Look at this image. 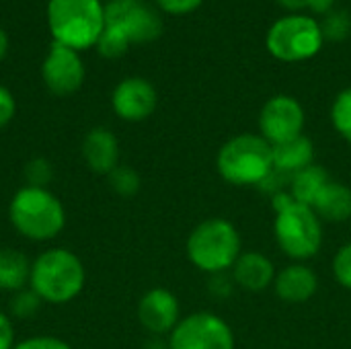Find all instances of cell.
Wrapping results in <instances>:
<instances>
[{"instance_id":"cell-5","label":"cell","mask_w":351,"mask_h":349,"mask_svg":"<svg viewBox=\"0 0 351 349\" xmlns=\"http://www.w3.org/2000/svg\"><path fill=\"white\" fill-rule=\"evenodd\" d=\"M216 169L230 185H261L274 171L271 144L255 134L234 136L220 148Z\"/></svg>"},{"instance_id":"cell-7","label":"cell","mask_w":351,"mask_h":349,"mask_svg":"<svg viewBox=\"0 0 351 349\" xmlns=\"http://www.w3.org/2000/svg\"><path fill=\"white\" fill-rule=\"evenodd\" d=\"M323 39L321 25L313 16L288 14L269 27L265 45L282 62H302L319 53Z\"/></svg>"},{"instance_id":"cell-11","label":"cell","mask_w":351,"mask_h":349,"mask_svg":"<svg viewBox=\"0 0 351 349\" xmlns=\"http://www.w3.org/2000/svg\"><path fill=\"white\" fill-rule=\"evenodd\" d=\"M41 76H43L45 86L51 93L72 95L84 82V64L78 58L76 49L53 41V45L49 47V51L43 60Z\"/></svg>"},{"instance_id":"cell-30","label":"cell","mask_w":351,"mask_h":349,"mask_svg":"<svg viewBox=\"0 0 351 349\" xmlns=\"http://www.w3.org/2000/svg\"><path fill=\"white\" fill-rule=\"evenodd\" d=\"M204 0H158L160 8L171 14H187L193 12Z\"/></svg>"},{"instance_id":"cell-9","label":"cell","mask_w":351,"mask_h":349,"mask_svg":"<svg viewBox=\"0 0 351 349\" xmlns=\"http://www.w3.org/2000/svg\"><path fill=\"white\" fill-rule=\"evenodd\" d=\"M105 25L119 29L132 43H148L162 31L160 16L140 0H111L105 6Z\"/></svg>"},{"instance_id":"cell-26","label":"cell","mask_w":351,"mask_h":349,"mask_svg":"<svg viewBox=\"0 0 351 349\" xmlns=\"http://www.w3.org/2000/svg\"><path fill=\"white\" fill-rule=\"evenodd\" d=\"M23 175H25L27 185H31V187H45L47 189V185L53 179V167H51V163L47 158H33V160H29L25 165Z\"/></svg>"},{"instance_id":"cell-14","label":"cell","mask_w":351,"mask_h":349,"mask_svg":"<svg viewBox=\"0 0 351 349\" xmlns=\"http://www.w3.org/2000/svg\"><path fill=\"white\" fill-rule=\"evenodd\" d=\"M82 158L97 175H109L119 165V142L107 128H93L82 140Z\"/></svg>"},{"instance_id":"cell-29","label":"cell","mask_w":351,"mask_h":349,"mask_svg":"<svg viewBox=\"0 0 351 349\" xmlns=\"http://www.w3.org/2000/svg\"><path fill=\"white\" fill-rule=\"evenodd\" d=\"M14 111H16V103H14L12 93L0 86V130L10 123V119L14 117Z\"/></svg>"},{"instance_id":"cell-27","label":"cell","mask_w":351,"mask_h":349,"mask_svg":"<svg viewBox=\"0 0 351 349\" xmlns=\"http://www.w3.org/2000/svg\"><path fill=\"white\" fill-rule=\"evenodd\" d=\"M333 276L343 288L351 290V243L343 245L333 257Z\"/></svg>"},{"instance_id":"cell-6","label":"cell","mask_w":351,"mask_h":349,"mask_svg":"<svg viewBox=\"0 0 351 349\" xmlns=\"http://www.w3.org/2000/svg\"><path fill=\"white\" fill-rule=\"evenodd\" d=\"M189 261L206 274L232 269L241 257V234L232 222L210 218L199 222L187 239Z\"/></svg>"},{"instance_id":"cell-19","label":"cell","mask_w":351,"mask_h":349,"mask_svg":"<svg viewBox=\"0 0 351 349\" xmlns=\"http://www.w3.org/2000/svg\"><path fill=\"white\" fill-rule=\"evenodd\" d=\"M31 280V261L16 249H0V290L19 292Z\"/></svg>"},{"instance_id":"cell-28","label":"cell","mask_w":351,"mask_h":349,"mask_svg":"<svg viewBox=\"0 0 351 349\" xmlns=\"http://www.w3.org/2000/svg\"><path fill=\"white\" fill-rule=\"evenodd\" d=\"M14 349H72L64 339H58V337H45V335H39V337H29L21 344H16Z\"/></svg>"},{"instance_id":"cell-10","label":"cell","mask_w":351,"mask_h":349,"mask_svg":"<svg viewBox=\"0 0 351 349\" xmlns=\"http://www.w3.org/2000/svg\"><path fill=\"white\" fill-rule=\"evenodd\" d=\"M259 130H261V136L271 146L302 136V130H304L302 105L294 97H288V95L271 97L259 113Z\"/></svg>"},{"instance_id":"cell-13","label":"cell","mask_w":351,"mask_h":349,"mask_svg":"<svg viewBox=\"0 0 351 349\" xmlns=\"http://www.w3.org/2000/svg\"><path fill=\"white\" fill-rule=\"evenodd\" d=\"M179 300L165 288L148 290L138 302V321L152 335H167L179 325Z\"/></svg>"},{"instance_id":"cell-3","label":"cell","mask_w":351,"mask_h":349,"mask_svg":"<svg viewBox=\"0 0 351 349\" xmlns=\"http://www.w3.org/2000/svg\"><path fill=\"white\" fill-rule=\"evenodd\" d=\"M8 220L29 241H51L66 224L64 204L45 187H21L8 206Z\"/></svg>"},{"instance_id":"cell-22","label":"cell","mask_w":351,"mask_h":349,"mask_svg":"<svg viewBox=\"0 0 351 349\" xmlns=\"http://www.w3.org/2000/svg\"><path fill=\"white\" fill-rule=\"evenodd\" d=\"M107 181H109V187L123 197H132L140 191V175L132 167H125V165H117L107 175Z\"/></svg>"},{"instance_id":"cell-25","label":"cell","mask_w":351,"mask_h":349,"mask_svg":"<svg viewBox=\"0 0 351 349\" xmlns=\"http://www.w3.org/2000/svg\"><path fill=\"white\" fill-rule=\"evenodd\" d=\"M323 37L331 39V41H341L351 33V19L346 10H331L325 19V23L321 25Z\"/></svg>"},{"instance_id":"cell-20","label":"cell","mask_w":351,"mask_h":349,"mask_svg":"<svg viewBox=\"0 0 351 349\" xmlns=\"http://www.w3.org/2000/svg\"><path fill=\"white\" fill-rule=\"evenodd\" d=\"M329 181V173L321 165H311L290 179V195L294 197V202L313 208V204L317 202V197Z\"/></svg>"},{"instance_id":"cell-33","label":"cell","mask_w":351,"mask_h":349,"mask_svg":"<svg viewBox=\"0 0 351 349\" xmlns=\"http://www.w3.org/2000/svg\"><path fill=\"white\" fill-rule=\"evenodd\" d=\"M284 8L288 10H300V8H308L311 0H278Z\"/></svg>"},{"instance_id":"cell-2","label":"cell","mask_w":351,"mask_h":349,"mask_svg":"<svg viewBox=\"0 0 351 349\" xmlns=\"http://www.w3.org/2000/svg\"><path fill=\"white\" fill-rule=\"evenodd\" d=\"M86 284L80 257L68 249H47L31 263L29 288L47 304L72 302Z\"/></svg>"},{"instance_id":"cell-12","label":"cell","mask_w":351,"mask_h":349,"mask_svg":"<svg viewBox=\"0 0 351 349\" xmlns=\"http://www.w3.org/2000/svg\"><path fill=\"white\" fill-rule=\"evenodd\" d=\"M156 88L148 80L138 76L121 80L111 97L113 111L125 121H142L150 117L156 109Z\"/></svg>"},{"instance_id":"cell-21","label":"cell","mask_w":351,"mask_h":349,"mask_svg":"<svg viewBox=\"0 0 351 349\" xmlns=\"http://www.w3.org/2000/svg\"><path fill=\"white\" fill-rule=\"evenodd\" d=\"M331 121L339 136L351 146V86L335 97L331 107Z\"/></svg>"},{"instance_id":"cell-31","label":"cell","mask_w":351,"mask_h":349,"mask_svg":"<svg viewBox=\"0 0 351 349\" xmlns=\"http://www.w3.org/2000/svg\"><path fill=\"white\" fill-rule=\"evenodd\" d=\"M14 329L8 315L0 313V349H14Z\"/></svg>"},{"instance_id":"cell-18","label":"cell","mask_w":351,"mask_h":349,"mask_svg":"<svg viewBox=\"0 0 351 349\" xmlns=\"http://www.w3.org/2000/svg\"><path fill=\"white\" fill-rule=\"evenodd\" d=\"M313 210L319 218L329 222H346L351 218V189L343 183L329 181L321 191Z\"/></svg>"},{"instance_id":"cell-35","label":"cell","mask_w":351,"mask_h":349,"mask_svg":"<svg viewBox=\"0 0 351 349\" xmlns=\"http://www.w3.org/2000/svg\"><path fill=\"white\" fill-rule=\"evenodd\" d=\"M144 349H169V344H162L160 339H152L144 346Z\"/></svg>"},{"instance_id":"cell-32","label":"cell","mask_w":351,"mask_h":349,"mask_svg":"<svg viewBox=\"0 0 351 349\" xmlns=\"http://www.w3.org/2000/svg\"><path fill=\"white\" fill-rule=\"evenodd\" d=\"M333 4L335 0H311L308 8L317 14H329L333 10Z\"/></svg>"},{"instance_id":"cell-34","label":"cell","mask_w":351,"mask_h":349,"mask_svg":"<svg viewBox=\"0 0 351 349\" xmlns=\"http://www.w3.org/2000/svg\"><path fill=\"white\" fill-rule=\"evenodd\" d=\"M6 49H8V37H6V33H4V29L0 27V60L4 58V53H6Z\"/></svg>"},{"instance_id":"cell-1","label":"cell","mask_w":351,"mask_h":349,"mask_svg":"<svg viewBox=\"0 0 351 349\" xmlns=\"http://www.w3.org/2000/svg\"><path fill=\"white\" fill-rule=\"evenodd\" d=\"M271 204L278 212L274 230L280 249L296 261L315 257L323 245V226L315 210L294 202L286 191L274 193Z\"/></svg>"},{"instance_id":"cell-23","label":"cell","mask_w":351,"mask_h":349,"mask_svg":"<svg viewBox=\"0 0 351 349\" xmlns=\"http://www.w3.org/2000/svg\"><path fill=\"white\" fill-rule=\"evenodd\" d=\"M41 304H43V300L31 288H23L12 294V298L8 302V313L14 319H31L39 313Z\"/></svg>"},{"instance_id":"cell-24","label":"cell","mask_w":351,"mask_h":349,"mask_svg":"<svg viewBox=\"0 0 351 349\" xmlns=\"http://www.w3.org/2000/svg\"><path fill=\"white\" fill-rule=\"evenodd\" d=\"M130 43H132V41H130L119 29H113V27H107V25H105L103 33H101L99 39H97L99 53L105 56V58H111V60L123 56V53L128 51Z\"/></svg>"},{"instance_id":"cell-8","label":"cell","mask_w":351,"mask_h":349,"mask_svg":"<svg viewBox=\"0 0 351 349\" xmlns=\"http://www.w3.org/2000/svg\"><path fill=\"white\" fill-rule=\"evenodd\" d=\"M169 349H234V335L214 313H193L171 331Z\"/></svg>"},{"instance_id":"cell-15","label":"cell","mask_w":351,"mask_h":349,"mask_svg":"<svg viewBox=\"0 0 351 349\" xmlns=\"http://www.w3.org/2000/svg\"><path fill=\"white\" fill-rule=\"evenodd\" d=\"M274 288L280 300L288 304H302V302H308L317 294L319 278L311 267L302 263H294V265L284 267L276 276Z\"/></svg>"},{"instance_id":"cell-4","label":"cell","mask_w":351,"mask_h":349,"mask_svg":"<svg viewBox=\"0 0 351 349\" xmlns=\"http://www.w3.org/2000/svg\"><path fill=\"white\" fill-rule=\"evenodd\" d=\"M47 23L58 43L86 49L105 29V6L99 0H49Z\"/></svg>"},{"instance_id":"cell-17","label":"cell","mask_w":351,"mask_h":349,"mask_svg":"<svg viewBox=\"0 0 351 349\" xmlns=\"http://www.w3.org/2000/svg\"><path fill=\"white\" fill-rule=\"evenodd\" d=\"M271 158H274V169L278 173H284L286 177L290 175L292 179L302 169L315 165V146L302 134L298 138L271 146Z\"/></svg>"},{"instance_id":"cell-16","label":"cell","mask_w":351,"mask_h":349,"mask_svg":"<svg viewBox=\"0 0 351 349\" xmlns=\"http://www.w3.org/2000/svg\"><path fill=\"white\" fill-rule=\"evenodd\" d=\"M232 278L237 286L249 292H261L276 280L274 263L263 253H241L232 265Z\"/></svg>"}]
</instances>
